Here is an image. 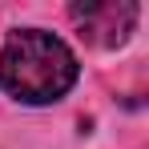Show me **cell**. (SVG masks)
Listing matches in <instances>:
<instances>
[{"instance_id": "obj_1", "label": "cell", "mask_w": 149, "mask_h": 149, "mask_svg": "<svg viewBox=\"0 0 149 149\" xmlns=\"http://www.w3.org/2000/svg\"><path fill=\"white\" fill-rule=\"evenodd\" d=\"M0 81L24 105H49L77 85V56L61 36L40 28H20L4 40Z\"/></svg>"}, {"instance_id": "obj_2", "label": "cell", "mask_w": 149, "mask_h": 149, "mask_svg": "<svg viewBox=\"0 0 149 149\" xmlns=\"http://www.w3.org/2000/svg\"><path fill=\"white\" fill-rule=\"evenodd\" d=\"M137 4L133 0H85V4H73L69 16H73L77 32L89 40V45H101V49H117L129 40V32L137 24Z\"/></svg>"}]
</instances>
